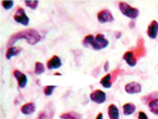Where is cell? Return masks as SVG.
<instances>
[{"label": "cell", "instance_id": "cell-24", "mask_svg": "<svg viewBox=\"0 0 158 119\" xmlns=\"http://www.w3.org/2000/svg\"><path fill=\"white\" fill-rule=\"evenodd\" d=\"M96 119H103L102 113H99V114H98V117H96Z\"/></svg>", "mask_w": 158, "mask_h": 119}, {"label": "cell", "instance_id": "cell-4", "mask_svg": "<svg viewBox=\"0 0 158 119\" xmlns=\"http://www.w3.org/2000/svg\"><path fill=\"white\" fill-rule=\"evenodd\" d=\"M13 18H15V20H16L17 23L23 24V25H25V26L29 25V23H30V19H29V17L26 16L24 8H18L16 12V15L13 16Z\"/></svg>", "mask_w": 158, "mask_h": 119}, {"label": "cell", "instance_id": "cell-17", "mask_svg": "<svg viewBox=\"0 0 158 119\" xmlns=\"http://www.w3.org/2000/svg\"><path fill=\"white\" fill-rule=\"evenodd\" d=\"M149 107H150L151 112L153 114H157L158 116V99H153L149 103Z\"/></svg>", "mask_w": 158, "mask_h": 119}, {"label": "cell", "instance_id": "cell-21", "mask_svg": "<svg viewBox=\"0 0 158 119\" xmlns=\"http://www.w3.org/2000/svg\"><path fill=\"white\" fill-rule=\"evenodd\" d=\"M1 6L5 8V10H11L13 7V1L10 0V1H6V0H2L1 1Z\"/></svg>", "mask_w": 158, "mask_h": 119}, {"label": "cell", "instance_id": "cell-12", "mask_svg": "<svg viewBox=\"0 0 158 119\" xmlns=\"http://www.w3.org/2000/svg\"><path fill=\"white\" fill-rule=\"evenodd\" d=\"M36 110V106H35V104L33 103H27L23 105L22 106V108H20V112L23 113V114H32L33 112Z\"/></svg>", "mask_w": 158, "mask_h": 119}, {"label": "cell", "instance_id": "cell-18", "mask_svg": "<svg viewBox=\"0 0 158 119\" xmlns=\"http://www.w3.org/2000/svg\"><path fill=\"white\" fill-rule=\"evenodd\" d=\"M95 40V36H93V35H88V36H86L85 38H83V45L85 47H92L93 45V43H94Z\"/></svg>", "mask_w": 158, "mask_h": 119}, {"label": "cell", "instance_id": "cell-1", "mask_svg": "<svg viewBox=\"0 0 158 119\" xmlns=\"http://www.w3.org/2000/svg\"><path fill=\"white\" fill-rule=\"evenodd\" d=\"M18 40H26L31 45H35L36 43H38L40 40V33L36 31V30H24V31H20L13 35L10 40H8V48L13 47V44L16 43Z\"/></svg>", "mask_w": 158, "mask_h": 119}, {"label": "cell", "instance_id": "cell-3", "mask_svg": "<svg viewBox=\"0 0 158 119\" xmlns=\"http://www.w3.org/2000/svg\"><path fill=\"white\" fill-rule=\"evenodd\" d=\"M107 45H108V40L103 35L99 33V35L95 36V40L94 43H93V45H92V48L94 50H101V49H105Z\"/></svg>", "mask_w": 158, "mask_h": 119}, {"label": "cell", "instance_id": "cell-10", "mask_svg": "<svg viewBox=\"0 0 158 119\" xmlns=\"http://www.w3.org/2000/svg\"><path fill=\"white\" fill-rule=\"evenodd\" d=\"M48 69H57L62 66V61L58 56H52L49 61H48Z\"/></svg>", "mask_w": 158, "mask_h": 119}, {"label": "cell", "instance_id": "cell-9", "mask_svg": "<svg viewBox=\"0 0 158 119\" xmlns=\"http://www.w3.org/2000/svg\"><path fill=\"white\" fill-rule=\"evenodd\" d=\"M148 35L149 37L155 40L158 35V22L157 20H152L149 25V29H148Z\"/></svg>", "mask_w": 158, "mask_h": 119}, {"label": "cell", "instance_id": "cell-14", "mask_svg": "<svg viewBox=\"0 0 158 119\" xmlns=\"http://www.w3.org/2000/svg\"><path fill=\"white\" fill-rule=\"evenodd\" d=\"M135 111V106L133 104H125L124 106H123V112H124V114L125 116H131V114H133Z\"/></svg>", "mask_w": 158, "mask_h": 119}, {"label": "cell", "instance_id": "cell-11", "mask_svg": "<svg viewBox=\"0 0 158 119\" xmlns=\"http://www.w3.org/2000/svg\"><path fill=\"white\" fill-rule=\"evenodd\" d=\"M124 60L127 62L128 66L131 67H135V63H137V60L135 58V53L133 51H126L125 55H124Z\"/></svg>", "mask_w": 158, "mask_h": 119}, {"label": "cell", "instance_id": "cell-5", "mask_svg": "<svg viewBox=\"0 0 158 119\" xmlns=\"http://www.w3.org/2000/svg\"><path fill=\"white\" fill-rule=\"evenodd\" d=\"M90 100L96 104H102L106 100V93L100 91V89H95L90 93Z\"/></svg>", "mask_w": 158, "mask_h": 119}, {"label": "cell", "instance_id": "cell-16", "mask_svg": "<svg viewBox=\"0 0 158 119\" xmlns=\"http://www.w3.org/2000/svg\"><path fill=\"white\" fill-rule=\"evenodd\" d=\"M112 76L111 74H107V75H105L101 81H100V83H101V86H103L105 88H111L112 87Z\"/></svg>", "mask_w": 158, "mask_h": 119}, {"label": "cell", "instance_id": "cell-15", "mask_svg": "<svg viewBox=\"0 0 158 119\" xmlns=\"http://www.w3.org/2000/svg\"><path fill=\"white\" fill-rule=\"evenodd\" d=\"M19 53H20V48L10 47L7 49V53H6V58H7V60H10V58H12L13 56L19 55Z\"/></svg>", "mask_w": 158, "mask_h": 119}, {"label": "cell", "instance_id": "cell-2", "mask_svg": "<svg viewBox=\"0 0 158 119\" xmlns=\"http://www.w3.org/2000/svg\"><path fill=\"white\" fill-rule=\"evenodd\" d=\"M119 8H120L121 13H123L124 16L128 17L130 19H135L137 17L139 16V10H138V8L130 6L128 4L124 2V1H120V2H119Z\"/></svg>", "mask_w": 158, "mask_h": 119}, {"label": "cell", "instance_id": "cell-7", "mask_svg": "<svg viewBox=\"0 0 158 119\" xmlns=\"http://www.w3.org/2000/svg\"><path fill=\"white\" fill-rule=\"evenodd\" d=\"M125 92L128 94H138L142 92V86L138 82H130L125 86Z\"/></svg>", "mask_w": 158, "mask_h": 119}, {"label": "cell", "instance_id": "cell-13", "mask_svg": "<svg viewBox=\"0 0 158 119\" xmlns=\"http://www.w3.org/2000/svg\"><path fill=\"white\" fill-rule=\"evenodd\" d=\"M108 117L110 119H119V108L115 105L108 106Z\"/></svg>", "mask_w": 158, "mask_h": 119}, {"label": "cell", "instance_id": "cell-22", "mask_svg": "<svg viewBox=\"0 0 158 119\" xmlns=\"http://www.w3.org/2000/svg\"><path fill=\"white\" fill-rule=\"evenodd\" d=\"M56 86H47V87L44 88V93L45 95H51L52 94V92L55 91Z\"/></svg>", "mask_w": 158, "mask_h": 119}, {"label": "cell", "instance_id": "cell-19", "mask_svg": "<svg viewBox=\"0 0 158 119\" xmlns=\"http://www.w3.org/2000/svg\"><path fill=\"white\" fill-rule=\"evenodd\" d=\"M44 71H45L44 64L40 63V62H37V63H36V67H35V73H36L37 75H40V74H43Z\"/></svg>", "mask_w": 158, "mask_h": 119}, {"label": "cell", "instance_id": "cell-23", "mask_svg": "<svg viewBox=\"0 0 158 119\" xmlns=\"http://www.w3.org/2000/svg\"><path fill=\"white\" fill-rule=\"evenodd\" d=\"M138 119H149V118H148V116H146L144 112H139V114H138Z\"/></svg>", "mask_w": 158, "mask_h": 119}, {"label": "cell", "instance_id": "cell-25", "mask_svg": "<svg viewBox=\"0 0 158 119\" xmlns=\"http://www.w3.org/2000/svg\"><path fill=\"white\" fill-rule=\"evenodd\" d=\"M107 69H108V62L105 63V70H107Z\"/></svg>", "mask_w": 158, "mask_h": 119}, {"label": "cell", "instance_id": "cell-20", "mask_svg": "<svg viewBox=\"0 0 158 119\" xmlns=\"http://www.w3.org/2000/svg\"><path fill=\"white\" fill-rule=\"evenodd\" d=\"M25 4H26V6H29V7L32 8V10L38 7V1H37V0H26Z\"/></svg>", "mask_w": 158, "mask_h": 119}, {"label": "cell", "instance_id": "cell-8", "mask_svg": "<svg viewBox=\"0 0 158 119\" xmlns=\"http://www.w3.org/2000/svg\"><path fill=\"white\" fill-rule=\"evenodd\" d=\"M13 75H15V78L18 80V86L20 88H24L26 86V83H27V76L23 74L22 71L19 70H15L13 71Z\"/></svg>", "mask_w": 158, "mask_h": 119}, {"label": "cell", "instance_id": "cell-6", "mask_svg": "<svg viewBox=\"0 0 158 119\" xmlns=\"http://www.w3.org/2000/svg\"><path fill=\"white\" fill-rule=\"evenodd\" d=\"M98 20L100 23H110L113 22V15L110 10H102L98 13Z\"/></svg>", "mask_w": 158, "mask_h": 119}]
</instances>
